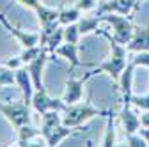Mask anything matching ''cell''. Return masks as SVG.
Masks as SVG:
<instances>
[{
    "label": "cell",
    "mask_w": 149,
    "mask_h": 147,
    "mask_svg": "<svg viewBox=\"0 0 149 147\" xmlns=\"http://www.w3.org/2000/svg\"><path fill=\"white\" fill-rule=\"evenodd\" d=\"M132 62L135 66H149V51H140Z\"/></svg>",
    "instance_id": "obj_26"
},
{
    "label": "cell",
    "mask_w": 149,
    "mask_h": 147,
    "mask_svg": "<svg viewBox=\"0 0 149 147\" xmlns=\"http://www.w3.org/2000/svg\"><path fill=\"white\" fill-rule=\"evenodd\" d=\"M103 114H105V110L92 106L91 101H85V103L80 101L74 105H68V108L62 112V124H66L69 128H80L89 119L96 117V115H103Z\"/></svg>",
    "instance_id": "obj_2"
},
{
    "label": "cell",
    "mask_w": 149,
    "mask_h": 147,
    "mask_svg": "<svg viewBox=\"0 0 149 147\" xmlns=\"http://www.w3.org/2000/svg\"><path fill=\"white\" fill-rule=\"evenodd\" d=\"M18 4H22L23 7H27V9H32V11H36L37 7L41 6V0H16Z\"/></svg>",
    "instance_id": "obj_27"
},
{
    "label": "cell",
    "mask_w": 149,
    "mask_h": 147,
    "mask_svg": "<svg viewBox=\"0 0 149 147\" xmlns=\"http://www.w3.org/2000/svg\"><path fill=\"white\" fill-rule=\"evenodd\" d=\"M14 145H46L45 137L41 135V128L25 124L16 130V144Z\"/></svg>",
    "instance_id": "obj_8"
},
{
    "label": "cell",
    "mask_w": 149,
    "mask_h": 147,
    "mask_svg": "<svg viewBox=\"0 0 149 147\" xmlns=\"http://www.w3.org/2000/svg\"><path fill=\"white\" fill-rule=\"evenodd\" d=\"M0 64H4V66L11 67V69H14V71L25 66V62L22 60V57H20V55H18V57H6V59H2V60H0Z\"/></svg>",
    "instance_id": "obj_22"
},
{
    "label": "cell",
    "mask_w": 149,
    "mask_h": 147,
    "mask_svg": "<svg viewBox=\"0 0 149 147\" xmlns=\"http://www.w3.org/2000/svg\"><path fill=\"white\" fill-rule=\"evenodd\" d=\"M101 21H107V23H110L112 27H114V41H117L119 44H128L130 41H132V37H133V25L130 23L128 20H126V16H123V14H101Z\"/></svg>",
    "instance_id": "obj_4"
},
{
    "label": "cell",
    "mask_w": 149,
    "mask_h": 147,
    "mask_svg": "<svg viewBox=\"0 0 149 147\" xmlns=\"http://www.w3.org/2000/svg\"><path fill=\"white\" fill-rule=\"evenodd\" d=\"M126 48L128 51H149V28H137Z\"/></svg>",
    "instance_id": "obj_12"
},
{
    "label": "cell",
    "mask_w": 149,
    "mask_h": 147,
    "mask_svg": "<svg viewBox=\"0 0 149 147\" xmlns=\"http://www.w3.org/2000/svg\"><path fill=\"white\" fill-rule=\"evenodd\" d=\"M16 85L23 96V101L32 106V96L36 92V87H34V82H32V76H30L27 66L16 69Z\"/></svg>",
    "instance_id": "obj_10"
},
{
    "label": "cell",
    "mask_w": 149,
    "mask_h": 147,
    "mask_svg": "<svg viewBox=\"0 0 149 147\" xmlns=\"http://www.w3.org/2000/svg\"><path fill=\"white\" fill-rule=\"evenodd\" d=\"M16 85V71L0 64V87H11Z\"/></svg>",
    "instance_id": "obj_19"
},
{
    "label": "cell",
    "mask_w": 149,
    "mask_h": 147,
    "mask_svg": "<svg viewBox=\"0 0 149 147\" xmlns=\"http://www.w3.org/2000/svg\"><path fill=\"white\" fill-rule=\"evenodd\" d=\"M114 144H116V140H114V126H112V115H110L108 124H107V135L101 140V145H114Z\"/></svg>",
    "instance_id": "obj_24"
},
{
    "label": "cell",
    "mask_w": 149,
    "mask_h": 147,
    "mask_svg": "<svg viewBox=\"0 0 149 147\" xmlns=\"http://www.w3.org/2000/svg\"><path fill=\"white\" fill-rule=\"evenodd\" d=\"M80 28L78 23H71L64 27V43H73V44H78L80 41Z\"/></svg>",
    "instance_id": "obj_20"
},
{
    "label": "cell",
    "mask_w": 149,
    "mask_h": 147,
    "mask_svg": "<svg viewBox=\"0 0 149 147\" xmlns=\"http://www.w3.org/2000/svg\"><path fill=\"white\" fill-rule=\"evenodd\" d=\"M32 108L37 114H45V112H50V110L64 112L68 108V105L64 103L62 98H50L46 89H41V90H36L32 96Z\"/></svg>",
    "instance_id": "obj_6"
},
{
    "label": "cell",
    "mask_w": 149,
    "mask_h": 147,
    "mask_svg": "<svg viewBox=\"0 0 149 147\" xmlns=\"http://www.w3.org/2000/svg\"><path fill=\"white\" fill-rule=\"evenodd\" d=\"M78 50H80L78 44H73V43H62L57 50H55V55H61V57L68 59V60L71 62V69H74V67L82 66V62H80V59H78Z\"/></svg>",
    "instance_id": "obj_13"
},
{
    "label": "cell",
    "mask_w": 149,
    "mask_h": 147,
    "mask_svg": "<svg viewBox=\"0 0 149 147\" xmlns=\"http://www.w3.org/2000/svg\"><path fill=\"white\" fill-rule=\"evenodd\" d=\"M121 121H123V126H124V130H126L128 135L135 133L139 128H140V119H139L137 115H133L132 110H130L128 106L121 112Z\"/></svg>",
    "instance_id": "obj_16"
},
{
    "label": "cell",
    "mask_w": 149,
    "mask_h": 147,
    "mask_svg": "<svg viewBox=\"0 0 149 147\" xmlns=\"http://www.w3.org/2000/svg\"><path fill=\"white\" fill-rule=\"evenodd\" d=\"M62 43H64V27H57L53 34L48 35V39L45 41L43 46H45V48L53 55V57H55V50H57Z\"/></svg>",
    "instance_id": "obj_17"
},
{
    "label": "cell",
    "mask_w": 149,
    "mask_h": 147,
    "mask_svg": "<svg viewBox=\"0 0 149 147\" xmlns=\"http://www.w3.org/2000/svg\"><path fill=\"white\" fill-rule=\"evenodd\" d=\"M101 21V16H82L78 20V28H80V34L85 35V34H91L92 30H96L98 23Z\"/></svg>",
    "instance_id": "obj_18"
},
{
    "label": "cell",
    "mask_w": 149,
    "mask_h": 147,
    "mask_svg": "<svg viewBox=\"0 0 149 147\" xmlns=\"http://www.w3.org/2000/svg\"><path fill=\"white\" fill-rule=\"evenodd\" d=\"M87 80H89L87 76L74 78L73 75L68 78L64 94H62V99H64L66 105H74V103H80L82 101V98H84V85H85Z\"/></svg>",
    "instance_id": "obj_9"
},
{
    "label": "cell",
    "mask_w": 149,
    "mask_h": 147,
    "mask_svg": "<svg viewBox=\"0 0 149 147\" xmlns=\"http://www.w3.org/2000/svg\"><path fill=\"white\" fill-rule=\"evenodd\" d=\"M140 124H142L144 128H149V110H146V114L140 117Z\"/></svg>",
    "instance_id": "obj_28"
},
{
    "label": "cell",
    "mask_w": 149,
    "mask_h": 147,
    "mask_svg": "<svg viewBox=\"0 0 149 147\" xmlns=\"http://www.w3.org/2000/svg\"><path fill=\"white\" fill-rule=\"evenodd\" d=\"M0 23H2V27L16 39V43L20 44L22 48H30V46L41 44V32H29V30H22V28H18V27H13L6 20V14L4 12H0Z\"/></svg>",
    "instance_id": "obj_5"
},
{
    "label": "cell",
    "mask_w": 149,
    "mask_h": 147,
    "mask_svg": "<svg viewBox=\"0 0 149 147\" xmlns=\"http://www.w3.org/2000/svg\"><path fill=\"white\" fill-rule=\"evenodd\" d=\"M74 130H78V128H69V126H66V124H59V126H55L53 130H46V131H41V135L45 137V140H46V145H59L64 138H68V137H73L74 133Z\"/></svg>",
    "instance_id": "obj_11"
},
{
    "label": "cell",
    "mask_w": 149,
    "mask_h": 147,
    "mask_svg": "<svg viewBox=\"0 0 149 147\" xmlns=\"http://www.w3.org/2000/svg\"><path fill=\"white\" fill-rule=\"evenodd\" d=\"M107 35V39L110 41V48H112V57L108 59V60H105V62H101L100 66H96V71H92V73H87V78H91L92 75H96L98 71H103V73H108V75L114 78L116 82L119 80V76L123 75V71H124V67L128 66L126 64V51H128V48L126 46H123V44H119L117 41H114L110 37L108 34H105Z\"/></svg>",
    "instance_id": "obj_1"
},
{
    "label": "cell",
    "mask_w": 149,
    "mask_h": 147,
    "mask_svg": "<svg viewBox=\"0 0 149 147\" xmlns=\"http://www.w3.org/2000/svg\"><path fill=\"white\" fill-rule=\"evenodd\" d=\"M45 50V46H41V44H37V46H30V48H23L22 50V53H20V57H22V60L25 62V64H29L30 60H34L37 55H39L41 51Z\"/></svg>",
    "instance_id": "obj_21"
},
{
    "label": "cell",
    "mask_w": 149,
    "mask_h": 147,
    "mask_svg": "<svg viewBox=\"0 0 149 147\" xmlns=\"http://www.w3.org/2000/svg\"><path fill=\"white\" fill-rule=\"evenodd\" d=\"M0 114L7 119L14 130L32 122V106L25 101H0Z\"/></svg>",
    "instance_id": "obj_3"
},
{
    "label": "cell",
    "mask_w": 149,
    "mask_h": 147,
    "mask_svg": "<svg viewBox=\"0 0 149 147\" xmlns=\"http://www.w3.org/2000/svg\"><path fill=\"white\" fill-rule=\"evenodd\" d=\"M139 135H142L144 140H146L147 145H149V128H146V130H139Z\"/></svg>",
    "instance_id": "obj_29"
},
{
    "label": "cell",
    "mask_w": 149,
    "mask_h": 147,
    "mask_svg": "<svg viewBox=\"0 0 149 147\" xmlns=\"http://www.w3.org/2000/svg\"><path fill=\"white\" fill-rule=\"evenodd\" d=\"M74 6H77L82 12H89V11L98 7V0H77Z\"/></svg>",
    "instance_id": "obj_23"
},
{
    "label": "cell",
    "mask_w": 149,
    "mask_h": 147,
    "mask_svg": "<svg viewBox=\"0 0 149 147\" xmlns=\"http://www.w3.org/2000/svg\"><path fill=\"white\" fill-rule=\"evenodd\" d=\"M50 59H53V55L45 48L34 60H30L29 64H25L27 69H29V73H30V76H32V82H34L36 90L45 89V83H43V69H45V64H46Z\"/></svg>",
    "instance_id": "obj_7"
},
{
    "label": "cell",
    "mask_w": 149,
    "mask_h": 147,
    "mask_svg": "<svg viewBox=\"0 0 149 147\" xmlns=\"http://www.w3.org/2000/svg\"><path fill=\"white\" fill-rule=\"evenodd\" d=\"M135 0H108V2L101 4V9H100V16L105 12V11H112V12H119L123 16L128 14V11L133 7Z\"/></svg>",
    "instance_id": "obj_14"
},
{
    "label": "cell",
    "mask_w": 149,
    "mask_h": 147,
    "mask_svg": "<svg viewBox=\"0 0 149 147\" xmlns=\"http://www.w3.org/2000/svg\"><path fill=\"white\" fill-rule=\"evenodd\" d=\"M132 101L135 106L142 108V110H149V94L147 96H132Z\"/></svg>",
    "instance_id": "obj_25"
},
{
    "label": "cell",
    "mask_w": 149,
    "mask_h": 147,
    "mask_svg": "<svg viewBox=\"0 0 149 147\" xmlns=\"http://www.w3.org/2000/svg\"><path fill=\"white\" fill-rule=\"evenodd\" d=\"M82 18V11L73 6V7H66V6H61L59 7V23L62 27L66 25H71V23H78V20Z\"/></svg>",
    "instance_id": "obj_15"
}]
</instances>
